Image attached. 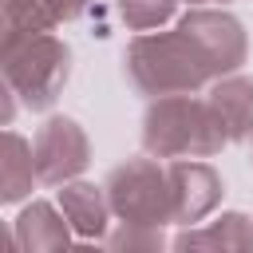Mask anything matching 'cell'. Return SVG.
I'll list each match as a JSON object with an SVG mask.
<instances>
[{
  "mask_svg": "<svg viewBox=\"0 0 253 253\" xmlns=\"http://www.w3.org/2000/svg\"><path fill=\"white\" fill-rule=\"evenodd\" d=\"M107 198L111 210L123 217V225H146L162 229L174 221V194H170V170L154 158H130L107 174Z\"/></svg>",
  "mask_w": 253,
  "mask_h": 253,
  "instance_id": "cell-4",
  "label": "cell"
},
{
  "mask_svg": "<svg viewBox=\"0 0 253 253\" xmlns=\"http://www.w3.org/2000/svg\"><path fill=\"white\" fill-rule=\"evenodd\" d=\"M32 158H36V178L43 186H59V182H67V178H75V174L87 170L91 142H87V134H83V126L75 119L55 115V119H47L36 130Z\"/></svg>",
  "mask_w": 253,
  "mask_h": 253,
  "instance_id": "cell-5",
  "label": "cell"
},
{
  "mask_svg": "<svg viewBox=\"0 0 253 253\" xmlns=\"http://www.w3.org/2000/svg\"><path fill=\"white\" fill-rule=\"evenodd\" d=\"M107 253H166V241L158 229H146V225H123L111 233V245Z\"/></svg>",
  "mask_w": 253,
  "mask_h": 253,
  "instance_id": "cell-15",
  "label": "cell"
},
{
  "mask_svg": "<svg viewBox=\"0 0 253 253\" xmlns=\"http://www.w3.org/2000/svg\"><path fill=\"white\" fill-rule=\"evenodd\" d=\"M59 210L67 217V225L79 233V237H99L107 233V217L115 213L111 210V198H107V186H91V182H71L59 190Z\"/></svg>",
  "mask_w": 253,
  "mask_h": 253,
  "instance_id": "cell-11",
  "label": "cell"
},
{
  "mask_svg": "<svg viewBox=\"0 0 253 253\" xmlns=\"http://www.w3.org/2000/svg\"><path fill=\"white\" fill-rule=\"evenodd\" d=\"M67 229L71 225H67L63 210L55 213V206H47V202H32L12 221L20 253H67Z\"/></svg>",
  "mask_w": 253,
  "mask_h": 253,
  "instance_id": "cell-10",
  "label": "cell"
},
{
  "mask_svg": "<svg viewBox=\"0 0 253 253\" xmlns=\"http://www.w3.org/2000/svg\"><path fill=\"white\" fill-rule=\"evenodd\" d=\"M71 51L51 32L32 36H4V83L12 95L24 99L28 111H47L67 83Z\"/></svg>",
  "mask_w": 253,
  "mask_h": 253,
  "instance_id": "cell-3",
  "label": "cell"
},
{
  "mask_svg": "<svg viewBox=\"0 0 253 253\" xmlns=\"http://www.w3.org/2000/svg\"><path fill=\"white\" fill-rule=\"evenodd\" d=\"M91 0H4V36L51 32L55 24L79 16Z\"/></svg>",
  "mask_w": 253,
  "mask_h": 253,
  "instance_id": "cell-12",
  "label": "cell"
},
{
  "mask_svg": "<svg viewBox=\"0 0 253 253\" xmlns=\"http://www.w3.org/2000/svg\"><path fill=\"white\" fill-rule=\"evenodd\" d=\"M67 253H107V249H95V245H75V249H67Z\"/></svg>",
  "mask_w": 253,
  "mask_h": 253,
  "instance_id": "cell-16",
  "label": "cell"
},
{
  "mask_svg": "<svg viewBox=\"0 0 253 253\" xmlns=\"http://www.w3.org/2000/svg\"><path fill=\"white\" fill-rule=\"evenodd\" d=\"M126 79L134 83L138 95L166 99V95H194L206 83H217L210 59L194 43L186 28L178 32H158V36H134L126 55Z\"/></svg>",
  "mask_w": 253,
  "mask_h": 253,
  "instance_id": "cell-1",
  "label": "cell"
},
{
  "mask_svg": "<svg viewBox=\"0 0 253 253\" xmlns=\"http://www.w3.org/2000/svg\"><path fill=\"white\" fill-rule=\"evenodd\" d=\"M225 126L210 99L194 95H166L146 107L142 119V146L154 158H210L225 146Z\"/></svg>",
  "mask_w": 253,
  "mask_h": 253,
  "instance_id": "cell-2",
  "label": "cell"
},
{
  "mask_svg": "<svg viewBox=\"0 0 253 253\" xmlns=\"http://www.w3.org/2000/svg\"><path fill=\"white\" fill-rule=\"evenodd\" d=\"M178 28H186V32L194 36V43L202 47V55L210 59V67H213L217 79H221V75H233V71L245 63V55H249L245 28H241V20L229 16V12L194 8V12L182 16Z\"/></svg>",
  "mask_w": 253,
  "mask_h": 253,
  "instance_id": "cell-6",
  "label": "cell"
},
{
  "mask_svg": "<svg viewBox=\"0 0 253 253\" xmlns=\"http://www.w3.org/2000/svg\"><path fill=\"white\" fill-rule=\"evenodd\" d=\"M190 4H213V0H190Z\"/></svg>",
  "mask_w": 253,
  "mask_h": 253,
  "instance_id": "cell-17",
  "label": "cell"
},
{
  "mask_svg": "<svg viewBox=\"0 0 253 253\" xmlns=\"http://www.w3.org/2000/svg\"><path fill=\"white\" fill-rule=\"evenodd\" d=\"M115 8H119V16H123L126 28L150 32V28H158V24H166L174 16L178 0H115Z\"/></svg>",
  "mask_w": 253,
  "mask_h": 253,
  "instance_id": "cell-14",
  "label": "cell"
},
{
  "mask_svg": "<svg viewBox=\"0 0 253 253\" xmlns=\"http://www.w3.org/2000/svg\"><path fill=\"white\" fill-rule=\"evenodd\" d=\"M36 178V158H32V142H24L16 130L4 134V202H20L32 190Z\"/></svg>",
  "mask_w": 253,
  "mask_h": 253,
  "instance_id": "cell-13",
  "label": "cell"
},
{
  "mask_svg": "<svg viewBox=\"0 0 253 253\" xmlns=\"http://www.w3.org/2000/svg\"><path fill=\"white\" fill-rule=\"evenodd\" d=\"M206 99L217 111L229 142H249L253 138V79H245V75H221Z\"/></svg>",
  "mask_w": 253,
  "mask_h": 253,
  "instance_id": "cell-9",
  "label": "cell"
},
{
  "mask_svg": "<svg viewBox=\"0 0 253 253\" xmlns=\"http://www.w3.org/2000/svg\"><path fill=\"white\" fill-rule=\"evenodd\" d=\"M170 253H253V221L245 213H221L210 225H186Z\"/></svg>",
  "mask_w": 253,
  "mask_h": 253,
  "instance_id": "cell-8",
  "label": "cell"
},
{
  "mask_svg": "<svg viewBox=\"0 0 253 253\" xmlns=\"http://www.w3.org/2000/svg\"><path fill=\"white\" fill-rule=\"evenodd\" d=\"M170 194H174V221L178 225H194L202 221L217 202H221V178L210 162H198V158H174L170 166Z\"/></svg>",
  "mask_w": 253,
  "mask_h": 253,
  "instance_id": "cell-7",
  "label": "cell"
}]
</instances>
